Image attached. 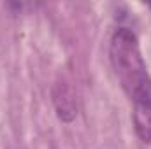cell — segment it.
Returning <instances> with one entry per match:
<instances>
[{
  "label": "cell",
  "mask_w": 151,
  "mask_h": 149,
  "mask_svg": "<svg viewBox=\"0 0 151 149\" xmlns=\"http://www.w3.org/2000/svg\"><path fill=\"white\" fill-rule=\"evenodd\" d=\"M109 56L114 74L134 105V128L137 137L151 142V77L142 60L139 42L130 28L119 27L111 37Z\"/></svg>",
  "instance_id": "6da1fadb"
},
{
  "label": "cell",
  "mask_w": 151,
  "mask_h": 149,
  "mask_svg": "<svg viewBox=\"0 0 151 149\" xmlns=\"http://www.w3.org/2000/svg\"><path fill=\"white\" fill-rule=\"evenodd\" d=\"M150 7H151V5H150Z\"/></svg>",
  "instance_id": "7a4b0ae2"
}]
</instances>
